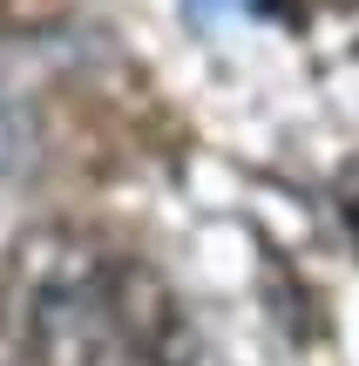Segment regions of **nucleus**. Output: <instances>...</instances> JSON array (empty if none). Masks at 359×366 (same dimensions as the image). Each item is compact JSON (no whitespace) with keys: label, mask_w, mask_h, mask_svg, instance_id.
<instances>
[{"label":"nucleus","mask_w":359,"mask_h":366,"mask_svg":"<svg viewBox=\"0 0 359 366\" xmlns=\"http://www.w3.org/2000/svg\"><path fill=\"white\" fill-rule=\"evenodd\" d=\"M27 332L48 366H190V326L143 264L68 258L27 292Z\"/></svg>","instance_id":"f257e3e1"},{"label":"nucleus","mask_w":359,"mask_h":366,"mask_svg":"<svg viewBox=\"0 0 359 366\" xmlns=\"http://www.w3.org/2000/svg\"><path fill=\"white\" fill-rule=\"evenodd\" d=\"M21 163H27V116L14 95H0V177L21 170Z\"/></svg>","instance_id":"f03ea898"},{"label":"nucleus","mask_w":359,"mask_h":366,"mask_svg":"<svg viewBox=\"0 0 359 366\" xmlns=\"http://www.w3.org/2000/svg\"><path fill=\"white\" fill-rule=\"evenodd\" d=\"M325 7H359V0H325Z\"/></svg>","instance_id":"7ed1b4c3"}]
</instances>
